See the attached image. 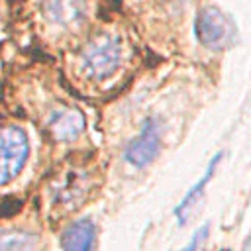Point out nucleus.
Wrapping results in <instances>:
<instances>
[{
	"label": "nucleus",
	"instance_id": "423d86ee",
	"mask_svg": "<svg viewBox=\"0 0 251 251\" xmlns=\"http://www.w3.org/2000/svg\"><path fill=\"white\" fill-rule=\"evenodd\" d=\"M82 126H84L82 114L73 110V108H65V110L55 112L51 122H49V127L59 141H73L82 131Z\"/></svg>",
	"mask_w": 251,
	"mask_h": 251
},
{
	"label": "nucleus",
	"instance_id": "39448f33",
	"mask_svg": "<svg viewBox=\"0 0 251 251\" xmlns=\"http://www.w3.org/2000/svg\"><path fill=\"white\" fill-rule=\"evenodd\" d=\"M96 237V227L90 220H76L61 233L63 251H90Z\"/></svg>",
	"mask_w": 251,
	"mask_h": 251
},
{
	"label": "nucleus",
	"instance_id": "7ed1b4c3",
	"mask_svg": "<svg viewBox=\"0 0 251 251\" xmlns=\"http://www.w3.org/2000/svg\"><path fill=\"white\" fill-rule=\"evenodd\" d=\"M196 35L198 41L210 49H222L229 45L235 37V25L229 16H226L216 6H204L196 16Z\"/></svg>",
	"mask_w": 251,
	"mask_h": 251
},
{
	"label": "nucleus",
	"instance_id": "f03ea898",
	"mask_svg": "<svg viewBox=\"0 0 251 251\" xmlns=\"http://www.w3.org/2000/svg\"><path fill=\"white\" fill-rule=\"evenodd\" d=\"M29 153L27 135L18 126L0 131V184H8L24 169Z\"/></svg>",
	"mask_w": 251,
	"mask_h": 251
},
{
	"label": "nucleus",
	"instance_id": "1a4fd4ad",
	"mask_svg": "<svg viewBox=\"0 0 251 251\" xmlns=\"http://www.w3.org/2000/svg\"><path fill=\"white\" fill-rule=\"evenodd\" d=\"M206 233H208V226H204V227H200L194 235H192V239H190V243L184 247V249H180V251H196L198 249V245H200V241L206 237Z\"/></svg>",
	"mask_w": 251,
	"mask_h": 251
},
{
	"label": "nucleus",
	"instance_id": "6e6552de",
	"mask_svg": "<svg viewBox=\"0 0 251 251\" xmlns=\"http://www.w3.org/2000/svg\"><path fill=\"white\" fill-rule=\"evenodd\" d=\"M220 159H222V153H216V155H214V159L208 163L206 175H204V176H202V178H200V180H198V182H196V184H194V186H192V188H190V190L184 194V198L180 200V204L175 208V216H176V218H180V220H182L184 212H186V210H188V208H190V206H192V204H194V202L200 198V194H202V190L206 188L208 180L214 176V171H216V165L220 163Z\"/></svg>",
	"mask_w": 251,
	"mask_h": 251
},
{
	"label": "nucleus",
	"instance_id": "0eeeda50",
	"mask_svg": "<svg viewBox=\"0 0 251 251\" xmlns=\"http://www.w3.org/2000/svg\"><path fill=\"white\" fill-rule=\"evenodd\" d=\"M37 237L20 227H0V251H31Z\"/></svg>",
	"mask_w": 251,
	"mask_h": 251
},
{
	"label": "nucleus",
	"instance_id": "20e7f679",
	"mask_svg": "<svg viewBox=\"0 0 251 251\" xmlns=\"http://www.w3.org/2000/svg\"><path fill=\"white\" fill-rule=\"evenodd\" d=\"M159 141H161V126H159V122L155 118L145 120L139 135L126 149V161L131 163L137 169L147 167L157 157Z\"/></svg>",
	"mask_w": 251,
	"mask_h": 251
},
{
	"label": "nucleus",
	"instance_id": "f257e3e1",
	"mask_svg": "<svg viewBox=\"0 0 251 251\" xmlns=\"http://www.w3.org/2000/svg\"><path fill=\"white\" fill-rule=\"evenodd\" d=\"M122 59V45L116 35L102 33L94 37L78 57V71L92 80H102L114 75Z\"/></svg>",
	"mask_w": 251,
	"mask_h": 251
}]
</instances>
